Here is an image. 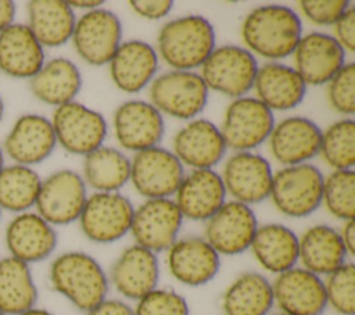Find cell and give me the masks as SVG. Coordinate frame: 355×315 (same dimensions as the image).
Returning <instances> with one entry per match:
<instances>
[{"instance_id":"816d5d0a","label":"cell","mask_w":355,"mask_h":315,"mask_svg":"<svg viewBox=\"0 0 355 315\" xmlns=\"http://www.w3.org/2000/svg\"><path fill=\"white\" fill-rule=\"evenodd\" d=\"M4 157H6V155H4V151H3L1 144H0V171H1V169L4 168V165H6V164H4Z\"/></svg>"},{"instance_id":"7bdbcfd3","label":"cell","mask_w":355,"mask_h":315,"mask_svg":"<svg viewBox=\"0 0 355 315\" xmlns=\"http://www.w3.org/2000/svg\"><path fill=\"white\" fill-rule=\"evenodd\" d=\"M336 40L343 46L345 51L352 53L355 49V11L349 7L334 24Z\"/></svg>"},{"instance_id":"f5cc1de1","label":"cell","mask_w":355,"mask_h":315,"mask_svg":"<svg viewBox=\"0 0 355 315\" xmlns=\"http://www.w3.org/2000/svg\"><path fill=\"white\" fill-rule=\"evenodd\" d=\"M269 315H290V314H286V312H282V311H279V312H275V314H269Z\"/></svg>"},{"instance_id":"603a6c76","label":"cell","mask_w":355,"mask_h":315,"mask_svg":"<svg viewBox=\"0 0 355 315\" xmlns=\"http://www.w3.org/2000/svg\"><path fill=\"white\" fill-rule=\"evenodd\" d=\"M110 279L122 297L140 300L157 289L159 279L157 254L139 244L126 247L112 264Z\"/></svg>"},{"instance_id":"bcb514c9","label":"cell","mask_w":355,"mask_h":315,"mask_svg":"<svg viewBox=\"0 0 355 315\" xmlns=\"http://www.w3.org/2000/svg\"><path fill=\"white\" fill-rule=\"evenodd\" d=\"M338 232H340L341 240L344 243V247H345L348 255H354V253H355V222H354V219L345 221L341 230H338Z\"/></svg>"},{"instance_id":"ac0fdd59","label":"cell","mask_w":355,"mask_h":315,"mask_svg":"<svg viewBox=\"0 0 355 315\" xmlns=\"http://www.w3.org/2000/svg\"><path fill=\"white\" fill-rule=\"evenodd\" d=\"M294 69L302 80L312 86L329 83V80L345 65V50L334 36L311 32L304 35L294 53Z\"/></svg>"},{"instance_id":"f35d334b","label":"cell","mask_w":355,"mask_h":315,"mask_svg":"<svg viewBox=\"0 0 355 315\" xmlns=\"http://www.w3.org/2000/svg\"><path fill=\"white\" fill-rule=\"evenodd\" d=\"M327 307L340 315L355 314V265L345 262L323 280Z\"/></svg>"},{"instance_id":"db71d44e","label":"cell","mask_w":355,"mask_h":315,"mask_svg":"<svg viewBox=\"0 0 355 315\" xmlns=\"http://www.w3.org/2000/svg\"><path fill=\"white\" fill-rule=\"evenodd\" d=\"M1 212H3V210L0 208V219H1Z\"/></svg>"},{"instance_id":"6da1fadb","label":"cell","mask_w":355,"mask_h":315,"mask_svg":"<svg viewBox=\"0 0 355 315\" xmlns=\"http://www.w3.org/2000/svg\"><path fill=\"white\" fill-rule=\"evenodd\" d=\"M241 37L254 56L280 60L291 56L302 37L300 15L282 4L254 8L243 21Z\"/></svg>"},{"instance_id":"ba28073f","label":"cell","mask_w":355,"mask_h":315,"mask_svg":"<svg viewBox=\"0 0 355 315\" xmlns=\"http://www.w3.org/2000/svg\"><path fill=\"white\" fill-rule=\"evenodd\" d=\"M50 121L57 144L71 154L87 155L101 147L107 136L105 118L75 100L55 107Z\"/></svg>"},{"instance_id":"7c38bea8","label":"cell","mask_w":355,"mask_h":315,"mask_svg":"<svg viewBox=\"0 0 355 315\" xmlns=\"http://www.w3.org/2000/svg\"><path fill=\"white\" fill-rule=\"evenodd\" d=\"M275 126L273 111L257 97L234 99L226 108L220 129L226 147L250 151L268 140Z\"/></svg>"},{"instance_id":"8d00e7d4","label":"cell","mask_w":355,"mask_h":315,"mask_svg":"<svg viewBox=\"0 0 355 315\" xmlns=\"http://www.w3.org/2000/svg\"><path fill=\"white\" fill-rule=\"evenodd\" d=\"M319 154L334 171L352 169L355 162V122L340 119L322 132Z\"/></svg>"},{"instance_id":"5bb4252c","label":"cell","mask_w":355,"mask_h":315,"mask_svg":"<svg viewBox=\"0 0 355 315\" xmlns=\"http://www.w3.org/2000/svg\"><path fill=\"white\" fill-rule=\"evenodd\" d=\"M258 226L254 210L232 200L205 222L204 239L219 255H237L250 250Z\"/></svg>"},{"instance_id":"484cf974","label":"cell","mask_w":355,"mask_h":315,"mask_svg":"<svg viewBox=\"0 0 355 315\" xmlns=\"http://www.w3.org/2000/svg\"><path fill=\"white\" fill-rule=\"evenodd\" d=\"M155 49L143 40L133 39L121 43L108 62L114 85L125 93H137L153 82L158 69Z\"/></svg>"},{"instance_id":"277c9868","label":"cell","mask_w":355,"mask_h":315,"mask_svg":"<svg viewBox=\"0 0 355 315\" xmlns=\"http://www.w3.org/2000/svg\"><path fill=\"white\" fill-rule=\"evenodd\" d=\"M323 183L324 176L312 164L283 167L273 173L269 197L286 216L304 218L320 207Z\"/></svg>"},{"instance_id":"ee69618b","label":"cell","mask_w":355,"mask_h":315,"mask_svg":"<svg viewBox=\"0 0 355 315\" xmlns=\"http://www.w3.org/2000/svg\"><path fill=\"white\" fill-rule=\"evenodd\" d=\"M130 7L143 18L161 19L169 14L173 7L171 0H133Z\"/></svg>"},{"instance_id":"2e32d148","label":"cell","mask_w":355,"mask_h":315,"mask_svg":"<svg viewBox=\"0 0 355 315\" xmlns=\"http://www.w3.org/2000/svg\"><path fill=\"white\" fill-rule=\"evenodd\" d=\"M55 146L51 121L40 114H24L11 125L1 148L12 164L33 167L47 160Z\"/></svg>"},{"instance_id":"4fadbf2b","label":"cell","mask_w":355,"mask_h":315,"mask_svg":"<svg viewBox=\"0 0 355 315\" xmlns=\"http://www.w3.org/2000/svg\"><path fill=\"white\" fill-rule=\"evenodd\" d=\"M183 215L172 198H147L135 208L130 233L135 244L153 253L166 251L176 240Z\"/></svg>"},{"instance_id":"e0dca14e","label":"cell","mask_w":355,"mask_h":315,"mask_svg":"<svg viewBox=\"0 0 355 315\" xmlns=\"http://www.w3.org/2000/svg\"><path fill=\"white\" fill-rule=\"evenodd\" d=\"M272 290L279 311L290 315H322L327 308L323 279L302 266L276 275Z\"/></svg>"},{"instance_id":"ab89813d","label":"cell","mask_w":355,"mask_h":315,"mask_svg":"<svg viewBox=\"0 0 355 315\" xmlns=\"http://www.w3.org/2000/svg\"><path fill=\"white\" fill-rule=\"evenodd\" d=\"M135 315H190L187 300L171 289H154L136 301Z\"/></svg>"},{"instance_id":"ffe728a7","label":"cell","mask_w":355,"mask_h":315,"mask_svg":"<svg viewBox=\"0 0 355 315\" xmlns=\"http://www.w3.org/2000/svg\"><path fill=\"white\" fill-rule=\"evenodd\" d=\"M169 273L182 284L198 287L209 283L220 268V255L200 236L178 239L166 250Z\"/></svg>"},{"instance_id":"f1b7e54d","label":"cell","mask_w":355,"mask_h":315,"mask_svg":"<svg viewBox=\"0 0 355 315\" xmlns=\"http://www.w3.org/2000/svg\"><path fill=\"white\" fill-rule=\"evenodd\" d=\"M348 257L340 232L329 225H313L298 237L301 266L320 278L348 262Z\"/></svg>"},{"instance_id":"d6986e66","label":"cell","mask_w":355,"mask_h":315,"mask_svg":"<svg viewBox=\"0 0 355 315\" xmlns=\"http://www.w3.org/2000/svg\"><path fill=\"white\" fill-rule=\"evenodd\" d=\"M226 193L247 205L269 197L273 172L266 158L251 151H237L227 158L220 175Z\"/></svg>"},{"instance_id":"8fae6325","label":"cell","mask_w":355,"mask_h":315,"mask_svg":"<svg viewBox=\"0 0 355 315\" xmlns=\"http://www.w3.org/2000/svg\"><path fill=\"white\" fill-rule=\"evenodd\" d=\"M184 178L179 158L162 147L135 153L130 160V182L146 198H169L175 196Z\"/></svg>"},{"instance_id":"4dcf8cb0","label":"cell","mask_w":355,"mask_h":315,"mask_svg":"<svg viewBox=\"0 0 355 315\" xmlns=\"http://www.w3.org/2000/svg\"><path fill=\"white\" fill-rule=\"evenodd\" d=\"M26 14V25L43 47H60L71 40L76 17L68 1L32 0Z\"/></svg>"},{"instance_id":"d6a6232c","label":"cell","mask_w":355,"mask_h":315,"mask_svg":"<svg viewBox=\"0 0 355 315\" xmlns=\"http://www.w3.org/2000/svg\"><path fill=\"white\" fill-rule=\"evenodd\" d=\"M273 305L272 282L258 272L241 273L222 296L225 315H269Z\"/></svg>"},{"instance_id":"7402d4cb","label":"cell","mask_w":355,"mask_h":315,"mask_svg":"<svg viewBox=\"0 0 355 315\" xmlns=\"http://www.w3.org/2000/svg\"><path fill=\"white\" fill-rule=\"evenodd\" d=\"M273 158L284 167L304 164L319 154L322 130L305 117H288L275 124L269 137Z\"/></svg>"},{"instance_id":"d4e9b609","label":"cell","mask_w":355,"mask_h":315,"mask_svg":"<svg viewBox=\"0 0 355 315\" xmlns=\"http://www.w3.org/2000/svg\"><path fill=\"white\" fill-rule=\"evenodd\" d=\"M222 176L214 169H193L184 175L175 193V203L183 218L207 222L225 203Z\"/></svg>"},{"instance_id":"74e56055","label":"cell","mask_w":355,"mask_h":315,"mask_svg":"<svg viewBox=\"0 0 355 315\" xmlns=\"http://www.w3.org/2000/svg\"><path fill=\"white\" fill-rule=\"evenodd\" d=\"M327 211L341 221L355 215V172L354 169L333 171L323 183V198Z\"/></svg>"},{"instance_id":"5b68a950","label":"cell","mask_w":355,"mask_h":315,"mask_svg":"<svg viewBox=\"0 0 355 315\" xmlns=\"http://www.w3.org/2000/svg\"><path fill=\"white\" fill-rule=\"evenodd\" d=\"M258 68L257 57L250 50L236 44H225L214 49L201 65L200 75L208 89L239 99L254 87Z\"/></svg>"},{"instance_id":"681fc988","label":"cell","mask_w":355,"mask_h":315,"mask_svg":"<svg viewBox=\"0 0 355 315\" xmlns=\"http://www.w3.org/2000/svg\"><path fill=\"white\" fill-rule=\"evenodd\" d=\"M18 315H54L53 312H50L49 309H44V308H39V307H32Z\"/></svg>"},{"instance_id":"60d3db41","label":"cell","mask_w":355,"mask_h":315,"mask_svg":"<svg viewBox=\"0 0 355 315\" xmlns=\"http://www.w3.org/2000/svg\"><path fill=\"white\" fill-rule=\"evenodd\" d=\"M327 99L337 112L352 115L355 111V67L345 64L327 83Z\"/></svg>"},{"instance_id":"44dd1931","label":"cell","mask_w":355,"mask_h":315,"mask_svg":"<svg viewBox=\"0 0 355 315\" xmlns=\"http://www.w3.org/2000/svg\"><path fill=\"white\" fill-rule=\"evenodd\" d=\"M164 130L162 114L148 101H125L114 114L115 137L126 150L137 153L158 146Z\"/></svg>"},{"instance_id":"1f68e13d","label":"cell","mask_w":355,"mask_h":315,"mask_svg":"<svg viewBox=\"0 0 355 315\" xmlns=\"http://www.w3.org/2000/svg\"><path fill=\"white\" fill-rule=\"evenodd\" d=\"M250 250L265 271L279 275L297 266L298 236L282 223L259 225Z\"/></svg>"},{"instance_id":"7a4b0ae2","label":"cell","mask_w":355,"mask_h":315,"mask_svg":"<svg viewBox=\"0 0 355 315\" xmlns=\"http://www.w3.org/2000/svg\"><path fill=\"white\" fill-rule=\"evenodd\" d=\"M49 282L54 291L83 312L105 300L110 289V279L100 262L83 251L57 255L49 266Z\"/></svg>"},{"instance_id":"11a10c76","label":"cell","mask_w":355,"mask_h":315,"mask_svg":"<svg viewBox=\"0 0 355 315\" xmlns=\"http://www.w3.org/2000/svg\"><path fill=\"white\" fill-rule=\"evenodd\" d=\"M0 315H4V314H3V312H1V311H0Z\"/></svg>"},{"instance_id":"83f0119b","label":"cell","mask_w":355,"mask_h":315,"mask_svg":"<svg viewBox=\"0 0 355 315\" xmlns=\"http://www.w3.org/2000/svg\"><path fill=\"white\" fill-rule=\"evenodd\" d=\"M252 89L269 110L287 111L302 103L306 83L293 67L272 61L258 68Z\"/></svg>"},{"instance_id":"c3c4849f","label":"cell","mask_w":355,"mask_h":315,"mask_svg":"<svg viewBox=\"0 0 355 315\" xmlns=\"http://www.w3.org/2000/svg\"><path fill=\"white\" fill-rule=\"evenodd\" d=\"M69 6L72 8H80V10H86V11H90V10H96V8H100L103 6V0H96V1H68Z\"/></svg>"},{"instance_id":"8992f818","label":"cell","mask_w":355,"mask_h":315,"mask_svg":"<svg viewBox=\"0 0 355 315\" xmlns=\"http://www.w3.org/2000/svg\"><path fill=\"white\" fill-rule=\"evenodd\" d=\"M208 92L201 75L194 71L171 69L150 83L151 104L162 114L194 119L207 105Z\"/></svg>"},{"instance_id":"52a82bcc","label":"cell","mask_w":355,"mask_h":315,"mask_svg":"<svg viewBox=\"0 0 355 315\" xmlns=\"http://www.w3.org/2000/svg\"><path fill=\"white\" fill-rule=\"evenodd\" d=\"M133 212L130 200L119 191H96L87 197L78 221L90 241L107 244L130 232Z\"/></svg>"},{"instance_id":"f546056e","label":"cell","mask_w":355,"mask_h":315,"mask_svg":"<svg viewBox=\"0 0 355 315\" xmlns=\"http://www.w3.org/2000/svg\"><path fill=\"white\" fill-rule=\"evenodd\" d=\"M80 87V71L73 61L65 57L44 61L36 75L29 79V90L33 97L54 107L73 101Z\"/></svg>"},{"instance_id":"3957f363","label":"cell","mask_w":355,"mask_h":315,"mask_svg":"<svg viewBox=\"0 0 355 315\" xmlns=\"http://www.w3.org/2000/svg\"><path fill=\"white\" fill-rule=\"evenodd\" d=\"M215 47L214 26L201 15L171 19L162 25L157 37L158 57L179 71L201 67Z\"/></svg>"},{"instance_id":"f6af8a7d","label":"cell","mask_w":355,"mask_h":315,"mask_svg":"<svg viewBox=\"0 0 355 315\" xmlns=\"http://www.w3.org/2000/svg\"><path fill=\"white\" fill-rule=\"evenodd\" d=\"M86 315H135V312L133 307L122 300L105 298L100 304L89 309Z\"/></svg>"},{"instance_id":"30bf717a","label":"cell","mask_w":355,"mask_h":315,"mask_svg":"<svg viewBox=\"0 0 355 315\" xmlns=\"http://www.w3.org/2000/svg\"><path fill=\"white\" fill-rule=\"evenodd\" d=\"M71 40L85 62L105 65L122 43V24L110 10H90L76 19Z\"/></svg>"},{"instance_id":"9c48e42d","label":"cell","mask_w":355,"mask_h":315,"mask_svg":"<svg viewBox=\"0 0 355 315\" xmlns=\"http://www.w3.org/2000/svg\"><path fill=\"white\" fill-rule=\"evenodd\" d=\"M87 200L83 178L72 169H60L42 179L35 211L53 226L79 219Z\"/></svg>"},{"instance_id":"4316f807","label":"cell","mask_w":355,"mask_h":315,"mask_svg":"<svg viewBox=\"0 0 355 315\" xmlns=\"http://www.w3.org/2000/svg\"><path fill=\"white\" fill-rule=\"evenodd\" d=\"M44 61V47L26 24L12 22L0 32V72L4 75L31 79Z\"/></svg>"},{"instance_id":"f907efd6","label":"cell","mask_w":355,"mask_h":315,"mask_svg":"<svg viewBox=\"0 0 355 315\" xmlns=\"http://www.w3.org/2000/svg\"><path fill=\"white\" fill-rule=\"evenodd\" d=\"M4 111H6V105H4V101H3V99L0 96V122H1V119L4 117Z\"/></svg>"},{"instance_id":"836d02e7","label":"cell","mask_w":355,"mask_h":315,"mask_svg":"<svg viewBox=\"0 0 355 315\" xmlns=\"http://www.w3.org/2000/svg\"><path fill=\"white\" fill-rule=\"evenodd\" d=\"M37 297L31 265L10 255L0 257V311L18 315L36 307Z\"/></svg>"},{"instance_id":"e575fe53","label":"cell","mask_w":355,"mask_h":315,"mask_svg":"<svg viewBox=\"0 0 355 315\" xmlns=\"http://www.w3.org/2000/svg\"><path fill=\"white\" fill-rule=\"evenodd\" d=\"M82 178L97 191H118L130 179V160L118 148L101 146L85 155Z\"/></svg>"},{"instance_id":"9a60e30c","label":"cell","mask_w":355,"mask_h":315,"mask_svg":"<svg viewBox=\"0 0 355 315\" xmlns=\"http://www.w3.org/2000/svg\"><path fill=\"white\" fill-rule=\"evenodd\" d=\"M58 236L53 225L36 211L15 214L4 229L7 255L28 265L47 259L55 250Z\"/></svg>"},{"instance_id":"d590c367","label":"cell","mask_w":355,"mask_h":315,"mask_svg":"<svg viewBox=\"0 0 355 315\" xmlns=\"http://www.w3.org/2000/svg\"><path fill=\"white\" fill-rule=\"evenodd\" d=\"M42 178L26 165L10 164L0 171V208L15 214L35 207Z\"/></svg>"},{"instance_id":"b9f144b4","label":"cell","mask_w":355,"mask_h":315,"mask_svg":"<svg viewBox=\"0 0 355 315\" xmlns=\"http://www.w3.org/2000/svg\"><path fill=\"white\" fill-rule=\"evenodd\" d=\"M347 0H302L300 8L302 14L316 25H334L349 8Z\"/></svg>"},{"instance_id":"cb8c5ba5","label":"cell","mask_w":355,"mask_h":315,"mask_svg":"<svg viewBox=\"0 0 355 315\" xmlns=\"http://www.w3.org/2000/svg\"><path fill=\"white\" fill-rule=\"evenodd\" d=\"M226 148L220 129L208 119L196 118L176 132L172 153L193 169H212Z\"/></svg>"},{"instance_id":"7dc6e473","label":"cell","mask_w":355,"mask_h":315,"mask_svg":"<svg viewBox=\"0 0 355 315\" xmlns=\"http://www.w3.org/2000/svg\"><path fill=\"white\" fill-rule=\"evenodd\" d=\"M17 6L11 0H0V32L11 25L15 18Z\"/></svg>"}]
</instances>
